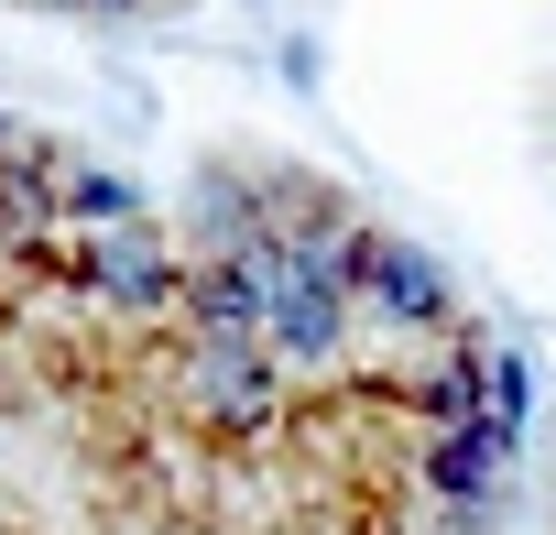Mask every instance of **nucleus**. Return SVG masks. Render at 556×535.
<instances>
[{
    "mask_svg": "<svg viewBox=\"0 0 556 535\" xmlns=\"http://www.w3.org/2000/svg\"><path fill=\"white\" fill-rule=\"evenodd\" d=\"M66 274L88 285V307H110V318H164V307H186V251L142 219V229H88V240H66Z\"/></svg>",
    "mask_w": 556,
    "mask_h": 535,
    "instance_id": "1",
    "label": "nucleus"
},
{
    "mask_svg": "<svg viewBox=\"0 0 556 535\" xmlns=\"http://www.w3.org/2000/svg\"><path fill=\"white\" fill-rule=\"evenodd\" d=\"M361 318L393 328V339H447L458 318V285H447V262L393 240V229H361Z\"/></svg>",
    "mask_w": 556,
    "mask_h": 535,
    "instance_id": "2",
    "label": "nucleus"
},
{
    "mask_svg": "<svg viewBox=\"0 0 556 535\" xmlns=\"http://www.w3.org/2000/svg\"><path fill=\"white\" fill-rule=\"evenodd\" d=\"M175 383H186V405H197L218 437H262L273 415H285V361H273L262 339H197Z\"/></svg>",
    "mask_w": 556,
    "mask_h": 535,
    "instance_id": "3",
    "label": "nucleus"
},
{
    "mask_svg": "<svg viewBox=\"0 0 556 535\" xmlns=\"http://www.w3.org/2000/svg\"><path fill=\"white\" fill-rule=\"evenodd\" d=\"M502 459H513V448H502L491 426H447V437H426V481H437L447 513H480V502L502 492Z\"/></svg>",
    "mask_w": 556,
    "mask_h": 535,
    "instance_id": "4",
    "label": "nucleus"
},
{
    "mask_svg": "<svg viewBox=\"0 0 556 535\" xmlns=\"http://www.w3.org/2000/svg\"><path fill=\"white\" fill-rule=\"evenodd\" d=\"M142 219H153V197H142L121 164H77V153H66V229H77V240H88V229H142Z\"/></svg>",
    "mask_w": 556,
    "mask_h": 535,
    "instance_id": "5",
    "label": "nucleus"
},
{
    "mask_svg": "<svg viewBox=\"0 0 556 535\" xmlns=\"http://www.w3.org/2000/svg\"><path fill=\"white\" fill-rule=\"evenodd\" d=\"M523 426H534V361L523 350H491V437L523 448Z\"/></svg>",
    "mask_w": 556,
    "mask_h": 535,
    "instance_id": "6",
    "label": "nucleus"
},
{
    "mask_svg": "<svg viewBox=\"0 0 556 535\" xmlns=\"http://www.w3.org/2000/svg\"><path fill=\"white\" fill-rule=\"evenodd\" d=\"M23 142H34V132H23V121H12V110H0V164H12V153H23Z\"/></svg>",
    "mask_w": 556,
    "mask_h": 535,
    "instance_id": "7",
    "label": "nucleus"
}]
</instances>
